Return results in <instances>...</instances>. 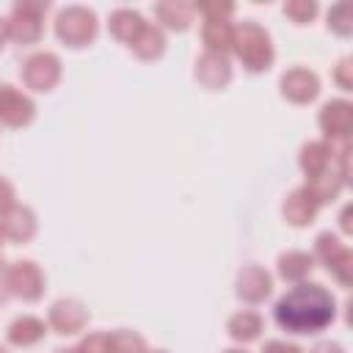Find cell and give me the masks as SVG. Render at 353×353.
Returning a JSON list of instances; mask_svg holds the SVG:
<instances>
[{
    "mask_svg": "<svg viewBox=\"0 0 353 353\" xmlns=\"http://www.w3.org/2000/svg\"><path fill=\"white\" fill-rule=\"evenodd\" d=\"M273 317L287 334H317L336 317V301L323 284L303 281L276 301Z\"/></svg>",
    "mask_w": 353,
    "mask_h": 353,
    "instance_id": "obj_1",
    "label": "cell"
},
{
    "mask_svg": "<svg viewBox=\"0 0 353 353\" xmlns=\"http://www.w3.org/2000/svg\"><path fill=\"white\" fill-rule=\"evenodd\" d=\"M232 50L234 55L243 61V66L248 72H265L270 69L273 63V44H270V33L256 25V22H240L234 28V36H232Z\"/></svg>",
    "mask_w": 353,
    "mask_h": 353,
    "instance_id": "obj_2",
    "label": "cell"
},
{
    "mask_svg": "<svg viewBox=\"0 0 353 353\" xmlns=\"http://www.w3.org/2000/svg\"><path fill=\"white\" fill-rule=\"evenodd\" d=\"M99 22L97 14L85 6H66L58 11L55 17V36L66 44V47H85L97 39Z\"/></svg>",
    "mask_w": 353,
    "mask_h": 353,
    "instance_id": "obj_3",
    "label": "cell"
},
{
    "mask_svg": "<svg viewBox=\"0 0 353 353\" xmlns=\"http://www.w3.org/2000/svg\"><path fill=\"white\" fill-rule=\"evenodd\" d=\"M50 3H36V0H22L11 8V17L6 19V33L17 44H33L41 39V19L47 14Z\"/></svg>",
    "mask_w": 353,
    "mask_h": 353,
    "instance_id": "obj_4",
    "label": "cell"
},
{
    "mask_svg": "<svg viewBox=\"0 0 353 353\" xmlns=\"http://www.w3.org/2000/svg\"><path fill=\"white\" fill-rule=\"evenodd\" d=\"M19 77L33 91H52L61 80V58L55 52H33L25 58Z\"/></svg>",
    "mask_w": 353,
    "mask_h": 353,
    "instance_id": "obj_5",
    "label": "cell"
},
{
    "mask_svg": "<svg viewBox=\"0 0 353 353\" xmlns=\"http://www.w3.org/2000/svg\"><path fill=\"white\" fill-rule=\"evenodd\" d=\"M8 290L22 301H39L44 292V273L36 262L19 259L8 265Z\"/></svg>",
    "mask_w": 353,
    "mask_h": 353,
    "instance_id": "obj_6",
    "label": "cell"
},
{
    "mask_svg": "<svg viewBox=\"0 0 353 353\" xmlns=\"http://www.w3.org/2000/svg\"><path fill=\"white\" fill-rule=\"evenodd\" d=\"M36 116V105L28 94L17 91L8 83H0V121L8 127H25Z\"/></svg>",
    "mask_w": 353,
    "mask_h": 353,
    "instance_id": "obj_7",
    "label": "cell"
},
{
    "mask_svg": "<svg viewBox=\"0 0 353 353\" xmlns=\"http://www.w3.org/2000/svg\"><path fill=\"white\" fill-rule=\"evenodd\" d=\"M47 323H50V328L55 334H63V336L66 334H77L88 323V309L80 301H74V298H61V301H55L50 306Z\"/></svg>",
    "mask_w": 353,
    "mask_h": 353,
    "instance_id": "obj_8",
    "label": "cell"
},
{
    "mask_svg": "<svg viewBox=\"0 0 353 353\" xmlns=\"http://www.w3.org/2000/svg\"><path fill=\"white\" fill-rule=\"evenodd\" d=\"M279 85H281V94H284L290 102H298V105L312 102V99L320 94V80H317V74L309 72V69H303V66L287 69V72L281 74Z\"/></svg>",
    "mask_w": 353,
    "mask_h": 353,
    "instance_id": "obj_9",
    "label": "cell"
},
{
    "mask_svg": "<svg viewBox=\"0 0 353 353\" xmlns=\"http://www.w3.org/2000/svg\"><path fill=\"white\" fill-rule=\"evenodd\" d=\"M196 80L204 85V88H223L229 80H232V63L226 55H218V52H201L199 61H196Z\"/></svg>",
    "mask_w": 353,
    "mask_h": 353,
    "instance_id": "obj_10",
    "label": "cell"
},
{
    "mask_svg": "<svg viewBox=\"0 0 353 353\" xmlns=\"http://www.w3.org/2000/svg\"><path fill=\"white\" fill-rule=\"evenodd\" d=\"M317 121H320V127H323V132H325L328 138H339V141H345V138L350 135L353 108H350V102H345V99H331V102L323 105Z\"/></svg>",
    "mask_w": 353,
    "mask_h": 353,
    "instance_id": "obj_11",
    "label": "cell"
},
{
    "mask_svg": "<svg viewBox=\"0 0 353 353\" xmlns=\"http://www.w3.org/2000/svg\"><path fill=\"white\" fill-rule=\"evenodd\" d=\"M237 295L243 298V301H248V303H259V301H265L268 295H270V290H273V279H270V273L265 270V268H259V265H248V268H243L240 273H237Z\"/></svg>",
    "mask_w": 353,
    "mask_h": 353,
    "instance_id": "obj_12",
    "label": "cell"
},
{
    "mask_svg": "<svg viewBox=\"0 0 353 353\" xmlns=\"http://www.w3.org/2000/svg\"><path fill=\"white\" fill-rule=\"evenodd\" d=\"M0 234L11 243H28L36 234V215L28 207H11L0 215Z\"/></svg>",
    "mask_w": 353,
    "mask_h": 353,
    "instance_id": "obj_13",
    "label": "cell"
},
{
    "mask_svg": "<svg viewBox=\"0 0 353 353\" xmlns=\"http://www.w3.org/2000/svg\"><path fill=\"white\" fill-rule=\"evenodd\" d=\"M232 36H234V28L229 19H204L201 25V41L207 52L226 55L232 50Z\"/></svg>",
    "mask_w": 353,
    "mask_h": 353,
    "instance_id": "obj_14",
    "label": "cell"
},
{
    "mask_svg": "<svg viewBox=\"0 0 353 353\" xmlns=\"http://www.w3.org/2000/svg\"><path fill=\"white\" fill-rule=\"evenodd\" d=\"M130 50L141 58V61H154V58H160L163 52H165V36H163V30L157 28V25H143L141 28V33L130 41Z\"/></svg>",
    "mask_w": 353,
    "mask_h": 353,
    "instance_id": "obj_15",
    "label": "cell"
},
{
    "mask_svg": "<svg viewBox=\"0 0 353 353\" xmlns=\"http://www.w3.org/2000/svg\"><path fill=\"white\" fill-rule=\"evenodd\" d=\"M154 17L165 28H171V30H188L190 22H193V17H196V6L176 3V0H171V3H154Z\"/></svg>",
    "mask_w": 353,
    "mask_h": 353,
    "instance_id": "obj_16",
    "label": "cell"
},
{
    "mask_svg": "<svg viewBox=\"0 0 353 353\" xmlns=\"http://www.w3.org/2000/svg\"><path fill=\"white\" fill-rule=\"evenodd\" d=\"M44 331H47V325L39 317L22 314V317H17L8 325V342L11 345H19V347H30V345H36L44 336Z\"/></svg>",
    "mask_w": 353,
    "mask_h": 353,
    "instance_id": "obj_17",
    "label": "cell"
},
{
    "mask_svg": "<svg viewBox=\"0 0 353 353\" xmlns=\"http://www.w3.org/2000/svg\"><path fill=\"white\" fill-rule=\"evenodd\" d=\"M108 25H110V33H113L119 41L130 44V41L141 33V28L146 25V19H143L138 11H132V8H116V11L110 14Z\"/></svg>",
    "mask_w": 353,
    "mask_h": 353,
    "instance_id": "obj_18",
    "label": "cell"
},
{
    "mask_svg": "<svg viewBox=\"0 0 353 353\" xmlns=\"http://www.w3.org/2000/svg\"><path fill=\"white\" fill-rule=\"evenodd\" d=\"M314 215H317V204L303 193V188L301 190H292L287 196V201H284V218H287V223H292V226H309L314 221Z\"/></svg>",
    "mask_w": 353,
    "mask_h": 353,
    "instance_id": "obj_19",
    "label": "cell"
},
{
    "mask_svg": "<svg viewBox=\"0 0 353 353\" xmlns=\"http://www.w3.org/2000/svg\"><path fill=\"white\" fill-rule=\"evenodd\" d=\"M328 163H331V146L328 143L312 141V143H306L301 149V168H303V174L309 179L317 176V174H323L328 168Z\"/></svg>",
    "mask_w": 353,
    "mask_h": 353,
    "instance_id": "obj_20",
    "label": "cell"
},
{
    "mask_svg": "<svg viewBox=\"0 0 353 353\" xmlns=\"http://www.w3.org/2000/svg\"><path fill=\"white\" fill-rule=\"evenodd\" d=\"M229 336L234 342H254L262 331V317L256 312H237L229 317Z\"/></svg>",
    "mask_w": 353,
    "mask_h": 353,
    "instance_id": "obj_21",
    "label": "cell"
},
{
    "mask_svg": "<svg viewBox=\"0 0 353 353\" xmlns=\"http://www.w3.org/2000/svg\"><path fill=\"white\" fill-rule=\"evenodd\" d=\"M339 188H342V179H339L336 174L323 171V174H317V176H312V179L306 182L303 193H306L314 204H325V201H331V199L339 193Z\"/></svg>",
    "mask_w": 353,
    "mask_h": 353,
    "instance_id": "obj_22",
    "label": "cell"
},
{
    "mask_svg": "<svg viewBox=\"0 0 353 353\" xmlns=\"http://www.w3.org/2000/svg\"><path fill=\"white\" fill-rule=\"evenodd\" d=\"M312 262L314 259L306 251H287V254L279 256V273H281L284 281H301V279L309 276Z\"/></svg>",
    "mask_w": 353,
    "mask_h": 353,
    "instance_id": "obj_23",
    "label": "cell"
},
{
    "mask_svg": "<svg viewBox=\"0 0 353 353\" xmlns=\"http://www.w3.org/2000/svg\"><path fill=\"white\" fill-rule=\"evenodd\" d=\"M108 353H146V342L141 334L119 328L108 334Z\"/></svg>",
    "mask_w": 353,
    "mask_h": 353,
    "instance_id": "obj_24",
    "label": "cell"
},
{
    "mask_svg": "<svg viewBox=\"0 0 353 353\" xmlns=\"http://www.w3.org/2000/svg\"><path fill=\"white\" fill-rule=\"evenodd\" d=\"M345 251V245L336 240V234H331V232H323L317 240H314V256L328 268L339 254Z\"/></svg>",
    "mask_w": 353,
    "mask_h": 353,
    "instance_id": "obj_25",
    "label": "cell"
},
{
    "mask_svg": "<svg viewBox=\"0 0 353 353\" xmlns=\"http://www.w3.org/2000/svg\"><path fill=\"white\" fill-rule=\"evenodd\" d=\"M284 14L292 22L306 25V22H312L317 17V3L314 0H290V3H284Z\"/></svg>",
    "mask_w": 353,
    "mask_h": 353,
    "instance_id": "obj_26",
    "label": "cell"
},
{
    "mask_svg": "<svg viewBox=\"0 0 353 353\" xmlns=\"http://www.w3.org/2000/svg\"><path fill=\"white\" fill-rule=\"evenodd\" d=\"M328 28L339 36H350L353 33V22H350V8L345 3H336L331 11H328Z\"/></svg>",
    "mask_w": 353,
    "mask_h": 353,
    "instance_id": "obj_27",
    "label": "cell"
},
{
    "mask_svg": "<svg viewBox=\"0 0 353 353\" xmlns=\"http://www.w3.org/2000/svg\"><path fill=\"white\" fill-rule=\"evenodd\" d=\"M196 11L204 14V19H229L234 6L232 3H199Z\"/></svg>",
    "mask_w": 353,
    "mask_h": 353,
    "instance_id": "obj_28",
    "label": "cell"
},
{
    "mask_svg": "<svg viewBox=\"0 0 353 353\" xmlns=\"http://www.w3.org/2000/svg\"><path fill=\"white\" fill-rule=\"evenodd\" d=\"M77 353H108V334H88L77 345Z\"/></svg>",
    "mask_w": 353,
    "mask_h": 353,
    "instance_id": "obj_29",
    "label": "cell"
},
{
    "mask_svg": "<svg viewBox=\"0 0 353 353\" xmlns=\"http://www.w3.org/2000/svg\"><path fill=\"white\" fill-rule=\"evenodd\" d=\"M14 199H17V196H14V185H11L8 179H3V176H0V215H3V212H8L11 207H17V204H14Z\"/></svg>",
    "mask_w": 353,
    "mask_h": 353,
    "instance_id": "obj_30",
    "label": "cell"
},
{
    "mask_svg": "<svg viewBox=\"0 0 353 353\" xmlns=\"http://www.w3.org/2000/svg\"><path fill=\"white\" fill-rule=\"evenodd\" d=\"M262 353H303V350L295 347V345H287V342H281V339H273V342L265 345Z\"/></svg>",
    "mask_w": 353,
    "mask_h": 353,
    "instance_id": "obj_31",
    "label": "cell"
},
{
    "mask_svg": "<svg viewBox=\"0 0 353 353\" xmlns=\"http://www.w3.org/2000/svg\"><path fill=\"white\" fill-rule=\"evenodd\" d=\"M8 295H11V290H8V265L0 262V303H3Z\"/></svg>",
    "mask_w": 353,
    "mask_h": 353,
    "instance_id": "obj_32",
    "label": "cell"
},
{
    "mask_svg": "<svg viewBox=\"0 0 353 353\" xmlns=\"http://www.w3.org/2000/svg\"><path fill=\"white\" fill-rule=\"evenodd\" d=\"M347 69H350V61L345 58V61L339 63V69H336V80L342 83V88H350V80H347Z\"/></svg>",
    "mask_w": 353,
    "mask_h": 353,
    "instance_id": "obj_33",
    "label": "cell"
},
{
    "mask_svg": "<svg viewBox=\"0 0 353 353\" xmlns=\"http://www.w3.org/2000/svg\"><path fill=\"white\" fill-rule=\"evenodd\" d=\"M312 353H345V350H342L336 342H320V345H317Z\"/></svg>",
    "mask_w": 353,
    "mask_h": 353,
    "instance_id": "obj_34",
    "label": "cell"
},
{
    "mask_svg": "<svg viewBox=\"0 0 353 353\" xmlns=\"http://www.w3.org/2000/svg\"><path fill=\"white\" fill-rule=\"evenodd\" d=\"M6 39H8V33H6V19H0V47H3Z\"/></svg>",
    "mask_w": 353,
    "mask_h": 353,
    "instance_id": "obj_35",
    "label": "cell"
},
{
    "mask_svg": "<svg viewBox=\"0 0 353 353\" xmlns=\"http://www.w3.org/2000/svg\"><path fill=\"white\" fill-rule=\"evenodd\" d=\"M58 353H77V347H69V350H58Z\"/></svg>",
    "mask_w": 353,
    "mask_h": 353,
    "instance_id": "obj_36",
    "label": "cell"
},
{
    "mask_svg": "<svg viewBox=\"0 0 353 353\" xmlns=\"http://www.w3.org/2000/svg\"><path fill=\"white\" fill-rule=\"evenodd\" d=\"M146 353H168V350H146Z\"/></svg>",
    "mask_w": 353,
    "mask_h": 353,
    "instance_id": "obj_37",
    "label": "cell"
},
{
    "mask_svg": "<svg viewBox=\"0 0 353 353\" xmlns=\"http://www.w3.org/2000/svg\"><path fill=\"white\" fill-rule=\"evenodd\" d=\"M223 353H245V350H223Z\"/></svg>",
    "mask_w": 353,
    "mask_h": 353,
    "instance_id": "obj_38",
    "label": "cell"
},
{
    "mask_svg": "<svg viewBox=\"0 0 353 353\" xmlns=\"http://www.w3.org/2000/svg\"><path fill=\"white\" fill-rule=\"evenodd\" d=\"M0 353H8V350H6V347H0Z\"/></svg>",
    "mask_w": 353,
    "mask_h": 353,
    "instance_id": "obj_39",
    "label": "cell"
},
{
    "mask_svg": "<svg viewBox=\"0 0 353 353\" xmlns=\"http://www.w3.org/2000/svg\"><path fill=\"white\" fill-rule=\"evenodd\" d=\"M0 240H3V234H0Z\"/></svg>",
    "mask_w": 353,
    "mask_h": 353,
    "instance_id": "obj_40",
    "label": "cell"
}]
</instances>
